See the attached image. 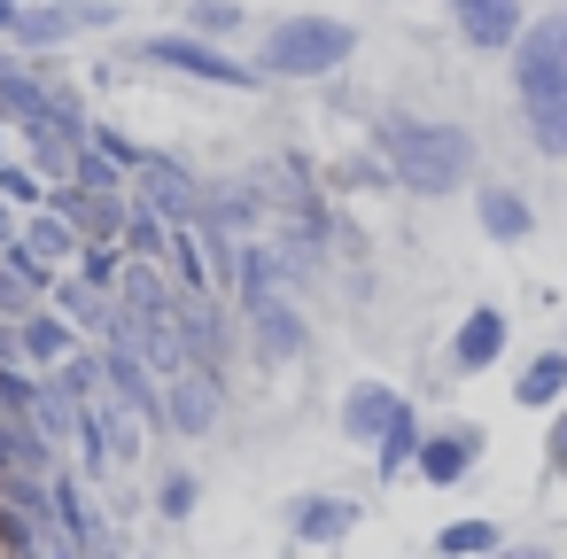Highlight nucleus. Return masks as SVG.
Wrapping results in <instances>:
<instances>
[{"label":"nucleus","mask_w":567,"mask_h":559,"mask_svg":"<svg viewBox=\"0 0 567 559\" xmlns=\"http://www.w3.org/2000/svg\"><path fill=\"white\" fill-rule=\"evenodd\" d=\"M195 513H203V474L195 466H164L156 474V520L164 528H187Z\"/></svg>","instance_id":"19"},{"label":"nucleus","mask_w":567,"mask_h":559,"mask_svg":"<svg viewBox=\"0 0 567 559\" xmlns=\"http://www.w3.org/2000/svg\"><path fill=\"white\" fill-rule=\"evenodd\" d=\"M234 311H241V327H249V350H257L265 365H296V358L311 350V327H303V311H296V296H288V288L241 296Z\"/></svg>","instance_id":"7"},{"label":"nucleus","mask_w":567,"mask_h":559,"mask_svg":"<svg viewBox=\"0 0 567 559\" xmlns=\"http://www.w3.org/2000/svg\"><path fill=\"white\" fill-rule=\"evenodd\" d=\"M125 63H133V71H164V79L218 86V94H265V71H257V63H241L234 48H210V40H195V32H172V24L125 40Z\"/></svg>","instance_id":"4"},{"label":"nucleus","mask_w":567,"mask_h":559,"mask_svg":"<svg viewBox=\"0 0 567 559\" xmlns=\"http://www.w3.org/2000/svg\"><path fill=\"white\" fill-rule=\"evenodd\" d=\"M0 203L32 218V210H48V179H40L24 156H9V164H0Z\"/></svg>","instance_id":"23"},{"label":"nucleus","mask_w":567,"mask_h":559,"mask_svg":"<svg viewBox=\"0 0 567 559\" xmlns=\"http://www.w3.org/2000/svg\"><path fill=\"white\" fill-rule=\"evenodd\" d=\"M125 265H133V257H125V249H117V241H86V249H79V265H71V272H79V280H86V288H94V296H117V280H125Z\"/></svg>","instance_id":"22"},{"label":"nucleus","mask_w":567,"mask_h":559,"mask_svg":"<svg viewBox=\"0 0 567 559\" xmlns=\"http://www.w3.org/2000/svg\"><path fill=\"white\" fill-rule=\"evenodd\" d=\"M412 420V396L404 389H389V381H373V373H358L350 389H342V404H334V427H342V443H358L365 458L396 435Z\"/></svg>","instance_id":"6"},{"label":"nucleus","mask_w":567,"mask_h":559,"mask_svg":"<svg viewBox=\"0 0 567 559\" xmlns=\"http://www.w3.org/2000/svg\"><path fill=\"white\" fill-rule=\"evenodd\" d=\"M17 234H24V210H9V203H0V249H9Z\"/></svg>","instance_id":"27"},{"label":"nucleus","mask_w":567,"mask_h":559,"mask_svg":"<svg viewBox=\"0 0 567 559\" xmlns=\"http://www.w3.org/2000/svg\"><path fill=\"white\" fill-rule=\"evenodd\" d=\"M489 559H551L544 544H505V551H489Z\"/></svg>","instance_id":"28"},{"label":"nucleus","mask_w":567,"mask_h":559,"mask_svg":"<svg viewBox=\"0 0 567 559\" xmlns=\"http://www.w3.org/2000/svg\"><path fill=\"white\" fill-rule=\"evenodd\" d=\"M71 40H86V24H79V0H40V9H24L17 17V55L24 63H63V48Z\"/></svg>","instance_id":"11"},{"label":"nucleus","mask_w":567,"mask_h":559,"mask_svg":"<svg viewBox=\"0 0 567 559\" xmlns=\"http://www.w3.org/2000/svg\"><path fill=\"white\" fill-rule=\"evenodd\" d=\"M474 218H482V234H489V241H505V249H513V241H528V226H536V218H528V203H520L513 187H474Z\"/></svg>","instance_id":"17"},{"label":"nucleus","mask_w":567,"mask_h":559,"mask_svg":"<svg viewBox=\"0 0 567 559\" xmlns=\"http://www.w3.org/2000/svg\"><path fill=\"white\" fill-rule=\"evenodd\" d=\"M0 559H9V528H0Z\"/></svg>","instance_id":"29"},{"label":"nucleus","mask_w":567,"mask_h":559,"mask_svg":"<svg viewBox=\"0 0 567 559\" xmlns=\"http://www.w3.org/2000/svg\"><path fill=\"white\" fill-rule=\"evenodd\" d=\"M241 24H249L241 0H179V32H195V40H210V48H226Z\"/></svg>","instance_id":"18"},{"label":"nucleus","mask_w":567,"mask_h":559,"mask_svg":"<svg viewBox=\"0 0 567 559\" xmlns=\"http://www.w3.org/2000/svg\"><path fill=\"white\" fill-rule=\"evenodd\" d=\"M513 86H520V110H528V141L544 156H567V17L520 32Z\"/></svg>","instance_id":"2"},{"label":"nucleus","mask_w":567,"mask_h":559,"mask_svg":"<svg viewBox=\"0 0 567 559\" xmlns=\"http://www.w3.org/2000/svg\"><path fill=\"white\" fill-rule=\"evenodd\" d=\"M133 203L156 210L164 226H195L203 218V172L187 156H172V148H148L141 172H133Z\"/></svg>","instance_id":"5"},{"label":"nucleus","mask_w":567,"mask_h":559,"mask_svg":"<svg viewBox=\"0 0 567 559\" xmlns=\"http://www.w3.org/2000/svg\"><path fill=\"white\" fill-rule=\"evenodd\" d=\"M505 342H513L505 311H497V303H474V311L458 319V334H451V373H458V381H466V373H489V365L505 358Z\"/></svg>","instance_id":"13"},{"label":"nucleus","mask_w":567,"mask_h":559,"mask_svg":"<svg viewBox=\"0 0 567 559\" xmlns=\"http://www.w3.org/2000/svg\"><path fill=\"white\" fill-rule=\"evenodd\" d=\"M117 249H125L133 265H164V257H172V226H164L156 210H141V203H133V218H125V241H117Z\"/></svg>","instance_id":"21"},{"label":"nucleus","mask_w":567,"mask_h":559,"mask_svg":"<svg viewBox=\"0 0 567 559\" xmlns=\"http://www.w3.org/2000/svg\"><path fill=\"white\" fill-rule=\"evenodd\" d=\"M350 55H358V32L342 17H272L249 63L265 71V86H311V79H334Z\"/></svg>","instance_id":"3"},{"label":"nucleus","mask_w":567,"mask_h":559,"mask_svg":"<svg viewBox=\"0 0 567 559\" xmlns=\"http://www.w3.org/2000/svg\"><path fill=\"white\" fill-rule=\"evenodd\" d=\"M17 17H24V0H0V48L17 40Z\"/></svg>","instance_id":"26"},{"label":"nucleus","mask_w":567,"mask_h":559,"mask_svg":"<svg viewBox=\"0 0 567 559\" xmlns=\"http://www.w3.org/2000/svg\"><path fill=\"white\" fill-rule=\"evenodd\" d=\"M17 249H24V257H40L48 272H71V265H79V249H86V234H79L63 210H32V218H24V234H17Z\"/></svg>","instance_id":"14"},{"label":"nucleus","mask_w":567,"mask_h":559,"mask_svg":"<svg viewBox=\"0 0 567 559\" xmlns=\"http://www.w3.org/2000/svg\"><path fill=\"white\" fill-rule=\"evenodd\" d=\"M358 520H365V505L342 497V489H303V497H288V536H296L303 551H334V544H350Z\"/></svg>","instance_id":"10"},{"label":"nucleus","mask_w":567,"mask_h":559,"mask_svg":"<svg viewBox=\"0 0 567 559\" xmlns=\"http://www.w3.org/2000/svg\"><path fill=\"white\" fill-rule=\"evenodd\" d=\"M79 24L86 32H117L125 24V0H79Z\"/></svg>","instance_id":"25"},{"label":"nucleus","mask_w":567,"mask_h":559,"mask_svg":"<svg viewBox=\"0 0 567 559\" xmlns=\"http://www.w3.org/2000/svg\"><path fill=\"white\" fill-rule=\"evenodd\" d=\"M482 451H489V435H482L474 420H443V427H427V435H420L412 474H420L427 489H458V482L482 466Z\"/></svg>","instance_id":"9"},{"label":"nucleus","mask_w":567,"mask_h":559,"mask_svg":"<svg viewBox=\"0 0 567 559\" xmlns=\"http://www.w3.org/2000/svg\"><path fill=\"white\" fill-rule=\"evenodd\" d=\"M373 156H381L389 179L412 187V195H451V187H466V172H474V141H466L458 125H420V117L373 125Z\"/></svg>","instance_id":"1"},{"label":"nucleus","mask_w":567,"mask_h":559,"mask_svg":"<svg viewBox=\"0 0 567 559\" xmlns=\"http://www.w3.org/2000/svg\"><path fill=\"white\" fill-rule=\"evenodd\" d=\"M489 551H505L497 520H443L435 528V559H489Z\"/></svg>","instance_id":"20"},{"label":"nucleus","mask_w":567,"mask_h":559,"mask_svg":"<svg viewBox=\"0 0 567 559\" xmlns=\"http://www.w3.org/2000/svg\"><path fill=\"white\" fill-rule=\"evenodd\" d=\"M79 350H86V334H79V327H71L63 311H32V319L17 327V358H24V365H32L40 381H48V373H63V365H71Z\"/></svg>","instance_id":"12"},{"label":"nucleus","mask_w":567,"mask_h":559,"mask_svg":"<svg viewBox=\"0 0 567 559\" xmlns=\"http://www.w3.org/2000/svg\"><path fill=\"white\" fill-rule=\"evenodd\" d=\"M218 420H226V373L187 365V373L164 381V427H172V435L203 443V435H218Z\"/></svg>","instance_id":"8"},{"label":"nucleus","mask_w":567,"mask_h":559,"mask_svg":"<svg viewBox=\"0 0 567 559\" xmlns=\"http://www.w3.org/2000/svg\"><path fill=\"white\" fill-rule=\"evenodd\" d=\"M466 48H513L520 40V0H451Z\"/></svg>","instance_id":"15"},{"label":"nucleus","mask_w":567,"mask_h":559,"mask_svg":"<svg viewBox=\"0 0 567 559\" xmlns=\"http://www.w3.org/2000/svg\"><path fill=\"white\" fill-rule=\"evenodd\" d=\"M544 466H551V482H567V404H559L551 427H544Z\"/></svg>","instance_id":"24"},{"label":"nucleus","mask_w":567,"mask_h":559,"mask_svg":"<svg viewBox=\"0 0 567 559\" xmlns=\"http://www.w3.org/2000/svg\"><path fill=\"white\" fill-rule=\"evenodd\" d=\"M513 396H520L528 412H559V404H567V350H536V358L520 365Z\"/></svg>","instance_id":"16"},{"label":"nucleus","mask_w":567,"mask_h":559,"mask_svg":"<svg viewBox=\"0 0 567 559\" xmlns=\"http://www.w3.org/2000/svg\"><path fill=\"white\" fill-rule=\"evenodd\" d=\"M559 350H567V342H559Z\"/></svg>","instance_id":"31"},{"label":"nucleus","mask_w":567,"mask_h":559,"mask_svg":"<svg viewBox=\"0 0 567 559\" xmlns=\"http://www.w3.org/2000/svg\"><path fill=\"white\" fill-rule=\"evenodd\" d=\"M24 9H40V0H24Z\"/></svg>","instance_id":"30"}]
</instances>
